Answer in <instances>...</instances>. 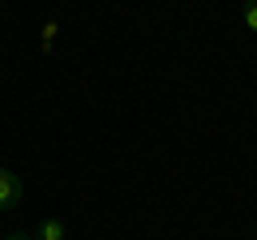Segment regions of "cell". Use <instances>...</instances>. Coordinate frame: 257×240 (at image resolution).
<instances>
[{
  "mask_svg": "<svg viewBox=\"0 0 257 240\" xmlns=\"http://www.w3.org/2000/svg\"><path fill=\"white\" fill-rule=\"evenodd\" d=\"M18 202H22V180L9 167H0V210H13Z\"/></svg>",
  "mask_w": 257,
  "mask_h": 240,
  "instance_id": "obj_1",
  "label": "cell"
},
{
  "mask_svg": "<svg viewBox=\"0 0 257 240\" xmlns=\"http://www.w3.org/2000/svg\"><path fill=\"white\" fill-rule=\"evenodd\" d=\"M64 236H69V227H64L60 219H43L35 227V240H64Z\"/></svg>",
  "mask_w": 257,
  "mask_h": 240,
  "instance_id": "obj_2",
  "label": "cell"
},
{
  "mask_svg": "<svg viewBox=\"0 0 257 240\" xmlns=\"http://www.w3.org/2000/svg\"><path fill=\"white\" fill-rule=\"evenodd\" d=\"M240 18H244V26L257 35V0H244V13H240Z\"/></svg>",
  "mask_w": 257,
  "mask_h": 240,
  "instance_id": "obj_3",
  "label": "cell"
},
{
  "mask_svg": "<svg viewBox=\"0 0 257 240\" xmlns=\"http://www.w3.org/2000/svg\"><path fill=\"white\" fill-rule=\"evenodd\" d=\"M5 240H35V236H26V231H13V236H5Z\"/></svg>",
  "mask_w": 257,
  "mask_h": 240,
  "instance_id": "obj_4",
  "label": "cell"
}]
</instances>
